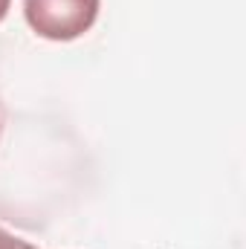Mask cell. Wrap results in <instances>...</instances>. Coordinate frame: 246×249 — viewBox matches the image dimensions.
I'll return each mask as SVG.
<instances>
[{
  "label": "cell",
  "mask_w": 246,
  "mask_h": 249,
  "mask_svg": "<svg viewBox=\"0 0 246 249\" xmlns=\"http://www.w3.org/2000/svg\"><path fill=\"white\" fill-rule=\"evenodd\" d=\"M102 0H23V18L38 38L75 41L93 29Z\"/></svg>",
  "instance_id": "6da1fadb"
},
{
  "label": "cell",
  "mask_w": 246,
  "mask_h": 249,
  "mask_svg": "<svg viewBox=\"0 0 246 249\" xmlns=\"http://www.w3.org/2000/svg\"><path fill=\"white\" fill-rule=\"evenodd\" d=\"M9 6H12V0H0V20L6 18V12H9Z\"/></svg>",
  "instance_id": "3957f363"
},
{
  "label": "cell",
  "mask_w": 246,
  "mask_h": 249,
  "mask_svg": "<svg viewBox=\"0 0 246 249\" xmlns=\"http://www.w3.org/2000/svg\"><path fill=\"white\" fill-rule=\"evenodd\" d=\"M0 249H38V247L29 244V241H23V238H18V235H12L9 229L0 226Z\"/></svg>",
  "instance_id": "7a4b0ae2"
}]
</instances>
